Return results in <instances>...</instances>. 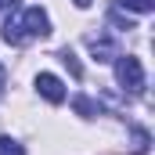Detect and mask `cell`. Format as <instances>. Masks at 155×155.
Listing matches in <instances>:
<instances>
[{"mask_svg": "<svg viewBox=\"0 0 155 155\" xmlns=\"http://www.w3.org/2000/svg\"><path fill=\"white\" fill-rule=\"evenodd\" d=\"M116 79L126 94H134V97L144 94V69H141V61L134 54H119L116 58Z\"/></svg>", "mask_w": 155, "mask_h": 155, "instance_id": "cell-1", "label": "cell"}, {"mask_svg": "<svg viewBox=\"0 0 155 155\" xmlns=\"http://www.w3.org/2000/svg\"><path fill=\"white\" fill-rule=\"evenodd\" d=\"M18 25H22V36H25V40L51 36V18H47L43 7H25V11L18 15Z\"/></svg>", "mask_w": 155, "mask_h": 155, "instance_id": "cell-2", "label": "cell"}, {"mask_svg": "<svg viewBox=\"0 0 155 155\" xmlns=\"http://www.w3.org/2000/svg\"><path fill=\"white\" fill-rule=\"evenodd\" d=\"M36 90L51 101V105H61V101H65V83L58 76H51V72H40L36 76Z\"/></svg>", "mask_w": 155, "mask_h": 155, "instance_id": "cell-3", "label": "cell"}, {"mask_svg": "<svg viewBox=\"0 0 155 155\" xmlns=\"http://www.w3.org/2000/svg\"><path fill=\"white\" fill-rule=\"evenodd\" d=\"M90 54H94V61H112V58H119V47H116V40L112 36H94L90 40Z\"/></svg>", "mask_w": 155, "mask_h": 155, "instance_id": "cell-4", "label": "cell"}, {"mask_svg": "<svg viewBox=\"0 0 155 155\" xmlns=\"http://www.w3.org/2000/svg\"><path fill=\"white\" fill-rule=\"evenodd\" d=\"M0 36L7 40L11 47H22V43H25V36H22V25H18V15H11V18L4 22V33H0Z\"/></svg>", "mask_w": 155, "mask_h": 155, "instance_id": "cell-5", "label": "cell"}, {"mask_svg": "<svg viewBox=\"0 0 155 155\" xmlns=\"http://www.w3.org/2000/svg\"><path fill=\"white\" fill-rule=\"evenodd\" d=\"M72 108H76L83 119H94L97 112H101V108H97V101H90V97H83V94H76V97H72Z\"/></svg>", "mask_w": 155, "mask_h": 155, "instance_id": "cell-6", "label": "cell"}, {"mask_svg": "<svg viewBox=\"0 0 155 155\" xmlns=\"http://www.w3.org/2000/svg\"><path fill=\"white\" fill-rule=\"evenodd\" d=\"M148 144H152L148 130H144V126H134V144H130V148H134V155H144V152H148Z\"/></svg>", "mask_w": 155, "mask_h": 155, "instance_id": "cell-7", "label": "cell"}, {"mask_svg": "<svg viewBox=\"0 0 155 155\" xmlns=\"http://www.w3.org/2000/svg\"><path fill=\"white\" fill-rule=\"evenodd\" d=\"M58 58H61V61H65V69H69V72H72V79H83V65H79V61H76V54H72V51H69V47H65V51H61V54H58Z\"/></svg>", "mask_w": 155, "mask_h": 155, "instance_id": "cell-8", "label": "cell"}, {"mask_svg": "<svg viewBox=\"0 0 155 155\" xmlns=\"http://www.w3.org/2000/svg\"><path fill=\"white\" fill-rule=\"evenodd\" d=\"M0 155H25V148L15 137H0Z\"/></svg>", "mask_w": 155, "mask_h": 155, "instance_id": "cell-9", "label": "cell"}, {"mask_svg": "<svg viewBox=\"0 0 155 155\" xmlns=\"http://www.w3.org/2000/svg\"><path fill=\"white\" fill-rule=\"evenodd\" d=\"M123 7H130V11H137V15H148L155 7V0H119Z\"/></svg>", "mask_w": 155, "mask_h": 155, "instance_id": "cell-10", "label": "cell"}, {"mask_svg": "<svg viewBox=\"0 0 155 155\" xmlns=\"http://www.w3.org/2000/svg\"><path fill=\"white\" fill-rule=\"evenodd\" d=\"M18 7V0H0V11H15Z\"/></svg>", "mask_w": 155, "mask_h": 155, "instance_id": "cell-11", "label": "cell"}, {"mask_svg": "<svg viewBox=\"0 0 155 155\" xmlns=\"http://www.w3.org/2000/svg\"><path fill=\"white\" fill-rule=\"evenodd\" d=\"M4 83H7V72H4V65H0V94H4Z\"/></svg>", "mask_w": 155, "mask_h": 155, "instance_id": "cell-12", "label": "cell"}, {"mask_svg": "<svg viewBox=\"0 0 155 155\" xmlns=\"http://www.w3.org/2000/svg\"><path fill=\"white\" fill-rule=\"evenodd\" d=\"M72 4H76V7H90V0H72Z\"/></svg>", "mask_w": 155, "mask_h": 155, "instance_id": "cell-13", "label": "cell"}]
</instances>
